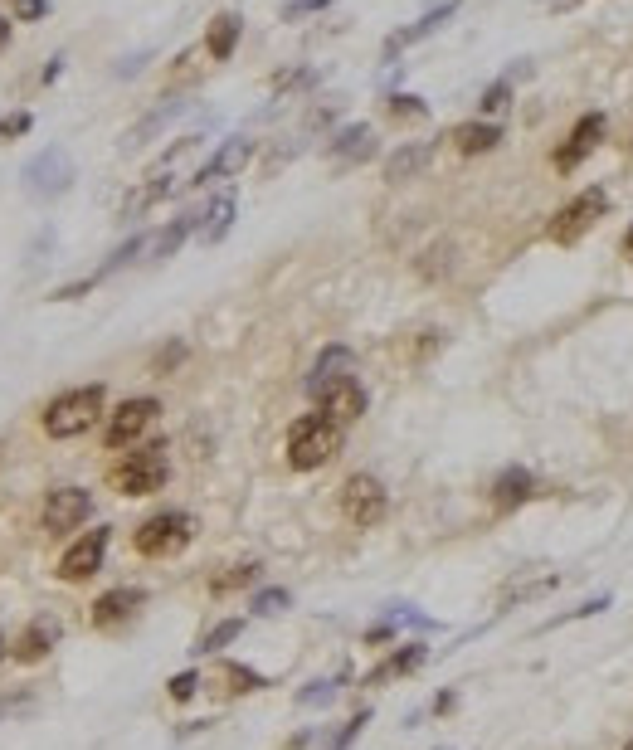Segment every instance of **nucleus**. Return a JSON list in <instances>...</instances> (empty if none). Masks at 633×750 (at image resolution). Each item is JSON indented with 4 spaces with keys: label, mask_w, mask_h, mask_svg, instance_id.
I'll return each mask as SVG.
<instances>
[{
    "label": "nucleus",
    "mask_w": 633,
    "mask_h": 750,
    "mask_svg": "<svg viewBox=\"0 0 633 750\" xmlns=\"http://www.w3.org/2000/svg\"><path fill=\"white\" fill-rule=\"evenodd\" d=\"M220 687L229 692V697H249V692H263V687H268V677L254 673V668H244V663H224Z\"/></svg>",
    "instance_id": "obj_27"
},
{
    "label": "nucleus",
    "mask_w": 633,
    "mask_h": 750,
    "mask_svg": "<svg viewBox=\"0 0 633 750\" xmlns=\"http://www.w3.org/2000/svg\"><path fill=\"white\" fill-rule=\"evenodd\" d=\"M507 103H512V78H497V83H487V88H483V98H478V113L497 117Z\"/></svg>",
    "instance_id": "obj_32"
},
{
    "label": "nucleus",
    "mask_w": 633,
    "mask_h": 750,
    "mask_svg": "<svg viewBox=\"0 0 633 750\" xmlns=\"http://www.w3.org/2000/svg\"><path fill=\"white\" fill-rule=\"evenodd\" d=\"M35 697L30 692H10V697H0V716H15V712H25Z\"/></svg>",
    "instance_id": "obj_43"
},
{
    "label": "nucleus",
    "mask_w": 633,
    "mask_h": 750,
    "mask_svg": "<svg viewBox=\"0 0 633 750\" xmlns=\"http://www.w3.org/2000/svg\"><path fill=\"white\" fill-rule=\"evenodd\" d=\"M166 692H171V702H190L195 692H200V673L195 668H186V673H176L171 682H166Z\"/></svg>",
    "instance_id": "obj_36"
},
{
    "label": "nucleus",
    "mask_w": 633,
    "mask_h": 750,
    "mask_svg": "<svg viewBox=\"0 0 633 750\" xmlns=\"http://www.w3.org/2000/svg\"><path fill=\"white\" fill-rule=\"evenodd\" d=\"M171 478V458H166V444H147V449H132L117 468L108 473V483L122 497H151V492L166 488Z\"/></svg>",
    "instance_id": "obj_3"
},
{
    "label": "nucleus",
    "mask_w": 633,
    "mask_h": 750,
    "mask_svg": "<svg viewBox=\"0 0 633 750\" xmlns=\"http://www.w3.org/2000/svg\"><path fill=\"white\" fill-rule=\"evenodd\" d=\"M171 186H176V181H166V176H151V186H142L132 200H127V205H122V220H137V215H142V210H151L156 200H166V195H171Z\"/></svg>",
    "instance_id": "obj_29"
},
{
    "label": "nucleus",
    "mask_w": 633,
    "mask_h": 750,
    "mask_svg": "<svg viewBox=\"0 0 633 750\" xmlns=\"http://www.w3.org/2000/svg\"><path fill=\"white\" fill-rule=\"evenodd\" d=\"M560 5H580V0H560Z\"/></svg>",
    "instance_id": "obj_50"
},
{
    "label": "nucleus",
    "mask_w": 633,
    "mask_h": 750,
    "mask_svg": "<svg viewBox=\"0 0 633 750\" xmlns=\"http://www.w3.org/2000/svg\"><path fill=\"white\" fill-rule=\"evenodd\" d=\"M137 254H147V234H132L127 244H117V249H112V259L103 263L98 273H93V283H98V278H108V273H117V268H127Z\"/></svg>",
    "instance_id": "obj_30"
},
{
    "label": "nucleus",
    "mask_w": 633,
    "mask_h": 750,
    "mask_svg": "<svg viewBox=\"0 0 633 750\" xmlns=\"http://www.w3.org/2000/svg\"><path fill=\"white\" fill-rule=\"evenodd\" d=\"M336 687H341V677H332V682H312V687H302L298 692V707H327L336 697Z\"/></svg>",
    "instance_id": "obj_35"
},
{
    "label": "nucleus",
    "mask_w": 633,
    "mask_h": 750,
    "mask_svg": "<svg viewBox=\"0 0 633 750\" xmlns=\"http://www.w3.org/2000/svg\"><path fill=\"white\" fill-rule=\"evenodd\" d=\"M108 541H112V531L108 526H93V531H83L74 546L59 556V580H69V585H83L88 575H98L103 570V556H108Z\"/></svg>",
    "instance_id": "obj_9"
},
{
    "label": "nucleus",
    "mask_w": 633,
    "mask_h": 750,
    "mask_svg": "<svg viewBox=\"0 0 633 750\" xmlns=\"http://www.w3.org/2000/svg\"><path fill=\"white\" fill-rule=\"evenodd\" d=\"M5 658H10V638L0 634V663H5Z\"/></svg>",
    "instance_id": "obj_48"
},
{
    "label": "nucleus",
    "mask_w": 633,
    "mask_h": 750,
    "mask_svg": "<svg viewBox=\"0 0 633 750\" xmlns=\"http://www.w3.org/2000/svg\"><path fill=\"white\" fill-rule=\"evenodd\" d=\"M103 414H108V390L103 385H78V390H64L44 405V434L49 439H78Z\"/></svg>",
    "instance_id": "obj_1"
},
{
    "label": "nucleus",
    "mask_w": 633,
    "mask_h": 750,
    "mask_svg": "<svg viewBox=\"0 0 633 750\" xmlns=\"http://www.w3.org/2000/svg\"><path fill=\"white\" fill-rule=\"evenodd\" d=\"M346 444V429L327 419V414H302L298 424L288 429V468H298V473H312V468H327L336 453Z\"/></svg>",
    "instance_id": "obj_2"
},
{
    "label": "nucleus",
    "mask_w": 633,
    "mask_h": 750,
    "mask_svg": "<svg viewBox=\"0 0 633 750\" xmlns=\"http://www.w3.org/2000/svg\"><path fill=\"white\" fill-rule=\"evenodd\" d=\"M327 156H332L336 166H361V161L375 156V132L366 122H351V127H341L332 142H327Z\"/></svg>",
    "instance_id": "obj_16"
},
{
    "label": "nucleus",
    "mask_w": 633,
    "mask_h": 750,
    "mask_svg": "<svg viewBox=\"0 0 633 750\" xmlns=\"http://www.w3.org/2000/svg\"><path fill=\"white\" fill-rule=\"evenodd\" d=\"M624 750H633V741H629V746H624Z\"/></svg>",
    "instance_id": "obj_51"
},
{
    "label": "nucleus",
    "mask_w": 633,
    "mask_h": 750,
    "mask_svg": "<svg viewBox=\"0 0 633 750\" xmlns=\"http://www.w3.org/2000/svg\"><path fill=\"white\" fill-rule=\"evenodd\" d=\"M366 726H371V712H356V716H351V721H346V726H341V731H336V736H332V741H327L322 750H346L351 741H356V736H361V731H366Z\"/></svg>",
    "instance_id": "obj_34"
},
{
    "label": "nucleus",
    "mask_w": 633,
    "mask_h": 750,
    "mask_svg": "<svg viewBox=\"0 0 633 750\" xmlns=\"http://www.w3.org/2000/svg\"><path fill=\"white\" fill-rule=\"evenodd\" d=\"M429 161H434V142H405L400 151L385 156V181H390V186H405V181H414Z\"/></svg>",
    "instance_id": "obj_18"
},
{
    "label": "nucleus",
    "mask_w": 633,
    "mask_h": 750,
    "mask_svg": "<svg viewBox=\"0 0 633 750\" xmlns=\"http://www.w3.org/2000/svg\"><path fill=\"white\" fill-rule=\"evenodd\" d=\"M259 575H263V565H259V561H239V565H229V570H220V575L210 580V590H215V595H234V590L254 585Z\"/></svg>",
    "instance_id": "obj_28"
},
{
    "label": "nucleus",
    "mask_w": 633,
    "mask_h": 750,
    "mask_svg": "<svg viewBox=\"0 0 633 750\" xmlns=\"http://www.w3.org/2000/svg\"><path fill=\"white\" fill-rule=\"evenodd\" d=\"M30 127H35V117H30V113H10V117H0V142H5V137H25Z\"/></svg>",
    "instance_id": "obj_41"
},
{
    "label": "nucleus",
    "mask_w": 633,
    "mask_h": 750,
    "mask_svg": "<svg viewBox=\"0 0 633 750\" xmlns=\"http://www.w3.org/2000/svg\"><path fill=\"white\" fill-rule=\"evenodd\" d=\"M624 254L633 259V225H629V234H624Z\"/></svg>",
    "instance_id": "obj_49"
},
{
    "label": "nucleus",
    "mask_w": 633,
    "mask_h": 750,
    "mask_svg": "<svg viewBox=\"0 0 633 750\" xmlns=\"http://www.w3.org/2000/svg\"><path fill=\"white\" fill-rule=\"evenodd\" d=\"M341 512H346V522L361 526V531L380 526V522H385V512H390L385 483H380V478H371V473H356V478H346V483H341Z\"/></svg>",
    "instance_id": "obj_5"
},
{
    "label": "nucleus",
    "mask_w": 633,
    "mask_h": 750,
    "mask_svg": "<svg viewBox=\"0 0 633 750\" xmlns=\"http://www.w3.org/2000/svg\"><path fill=\"white\" fill-rule=\"evenodd\" d=\"M604 215H609V190H604V186L580 190V195L560 210L556 220H551V239H556V244H575V239H580V234H590Z\"/></svg>",
    "instance_id": "obj_6"
},
{
    "label": "nucleus",
    "mask_w": 633,
    "mask_h": 750,
    "mask_svg": "<svg viewBox=\"0 0 633 750\" xmlns=\"http://www.w3.org/2000/svg\"><path fill=\"white\" fill-rule=\"evenodd\" d=\"M385 638H395V619H380L366 629V643H385Z\"/></svg>",
    "instance_id": "obj_44"
},
{
    "label": "nucleus",
    "mask_w": 633,
    "mask_h": 750,
    "mask_svg": "<svg viewBox=\"0 0 633 750\" xmlns=\"http://www.w3.org/2000/svg\"><path fill=\"white\" fill-rule=\"evenodd\" d=\"M312 83H317V69H293V74L278 78L273 88H278V98H283V93H302V88H312Z\"/></svg>",
    "instance_id": "obj_38"
},
{
    "label": "nucleus",
    "mask_w": 633,
    "mask_h": 750,
    "mask_svg": "<svg viewBox=\"0 0 633 750\" xmlns=\"http://www.w3.org/2000/svg\"><path fill=\"white\" fill-rule=\"evenodd\" d=\"M5 44H10V20L0 15V49H5Z\"/></svg>",
    "instance_id": "obj_47"
},
{
    "label": "nucleus",
    "mask_w": 633,
    "mask_h": 750,
    "mask_svg": "<svg viewBox=\"0 0 633 750\" xmlns=\"http://www.w3.org/2000/svg\"><path fill=\"white\" fill-rule=\"evenodd\" d=\"M54 643H59V619H35L25 634L10 643V658L15 663H39V658H49Z\"/></svg>",
    "instance_id": "obj_20"
},
{
    "label": "nucleus",
    "mask_w": 633,
    "mask_h": 750,
    "mask_svg": "<svg viewBox=\"0 0 633 750\" xmlns=\"http://www.w3.org/2000/svg\"><path fill=\"white\" fill-rule=\"evenodd\" d=\"M151 54H132V59H122V64H117V74L127 78V74H137V69H142V64H147Z\"/></svg>",
    "instance_id": "obj_45"
},
{
    "label": "nucleus",
    "mask_w": 633,
    "mask_h": 750,
    "mask_svg": "<svg viewBox=\"0 0 633 750\" xmlns=\"http://www.w3.org/2000/svg\"><path fill=\"white\" fill-rule=\"evenodd\" d=\"M10 10H15V20H25V25H30V20H44V15L54 10V0H15Z\"/></svg>",
    "instance_id": "obj_40"
},
{
    "label": "nucleus",
    "mask_w": 633,
    "mask_h": 750,
    "mask_svg": "<svg viewBox=\"0 0 633 750\" xmlns=\"http://www.w3.org/2000/svg\"><path fill=\"white\" fill-rule=\"evenodd\" d=\"M288 604H293L288 590H259V595H254V614H283Z\"/></svg>",
    "instance_id": "obj_37"
},
{
    "label": "nucleus",
    "mask_w": 633,
    "mask_h": 750,
    "mask_svg": "<svg viewBox=\"0 0 633 750\" xmlns=\"http://www.w3.org/2000/svg\"><path fill=\"white\" fill-rule=\"evenodd\" d=\"M351 371H356V356H351V346H327V351L317 356L312 375H307V395H312V400H322V395H327L332 385H341Z\"/></svg>",
    "instance_id": "obj_14"
},
{
    "label": "nucleus",
    "mask_w": 633,
    "mask_h": 750,
    "mask_svg": "<svg viewBox=\"0 0 633 750\" xmlns=\"http://www.w3.org/2000/svg\"><path fill=\"white\" fill-rule=\"evenodd\" d=\"M156 414H161V400H151V395H132V400H122V405L108 414L103 444H108V449H132L151 424H156Z\"/></svg>",
    "instance_id": "obj_7"
},
{
    "label": "nucleus",
    "mask_w": 633,
    "mask_h": 750,
    "mask_svg": "<svg viewBox=\"0 0 633 750\" xmlns=\"http://www.w3.org/2000/svg\"><path fill=\"white\" fill-rule=\"evenodd\" d=\"M239 35H244V15L239 10H224L210 20V30H205V49H210V59H234V49H239Z\"/></svg>",
    "instance_id": "obj_21"
},
{
    "label": "nucleus",
    "mask_w": 633,
    "mask_h": 750,
    "mask_svg": "<svg viewBox=\"0 0 633 750\" xmlns=\"http://www.w3.org/2000/svg\"><path fill=\"white\" fill-rule=\"evenodd\" d=\"M497 142H502V127H497V122H487V117L453 127V147L463 151V156H483V151H492Z\"/></svg>",
    "instance_id": "obj_23"
},
{
    "label": "nucleus",
    "mask_w": 633,
    "mask_h": 750,
    "mask_svg": "<svg viewBox=\"0 0 633 750\" xmlns=\"http://www.w3.org/2000/svg\"><path fill=\"white\" fill-rule=\"evenodd\" d=\"M531 497H536V478L526 468H502L497 473V483H492V507L497 512H517Z\"/></svg>",
    "instance_id": "obj_19"
},
{
    "label": "nucleus",
    "mask_w": 633,
    "mask_h": 750,
    "mask_svg": "<svg viewBox=\"0 0 633 750\" xmlns=\"http://www.w3.org/2000/svg\"><path fill=\"white\" fill-rule=\"evenodd\" d=\"M390 117H395V122H419V117H429V103L414 98V93H395V98H390Z\"/></svg>",
    "instance_id": "obj_33"
},
{
    "label": "nucleus",
    "mask_w": 633,
    "mask_h": 750,
    "mask_svg": "<svg viewBox=\"0 0 633 750\" xmlns=\"http://www.w3.org/2000/svg\"><path fill=\"white\" fill-rule=\"evenodd\" d=\"M186 108H190V103H181V98H166V103H161L156 113H147L142 122H137V127H132V132H127V147H142V142H151L156 132H166V127H171L176 117L186 113Z\"/></svg>",
    "instance_id": "obj_26"
},
{
    "label": "nucleus",
    "mask_w": 633,
    "mask_h": 750,
    "mask_svg": "<svg viewBox=\"0 0 633 750\" xmlns=\"http://www.w3.org/2000/svg\"><path fill=\"white\" fill-rule=\"evenodd\" d=\"M59 74H64V59H49V69H44V83H54Z\"/></svg>",
    "instance_id": "obj_46"
},
{
    "label": "nucleus",
    "mask_w": 633,
    "mask_h": 750,
    "mask_svg": "<svg viewBox=\"0 0 633 750\" xmlns=\"http://www.w3.org/2000/svg\"><path fill=\"white\" fill-rule=\"evenodd\" d=\"M332 0H288L283 5V20H302V15H312V10H327Z\"/></svg>",
    "instance_id": "obj_42"
},
{
    "label": "nucleus",
    "mask_w": 633,
    "mask_h": 750,
    "mask_svg": "<svg viewBox=\"0 0 633 750\" xmlns=\"http://www.w3.org/2000/svg\"><path fill=\"white\" fill-rule=\"evenodd\" d=\"M239 634H244V619H224V624H215L210 634L195 643V653H220V648H229Z\"/></svg>",
    "instance_id": "obj_31"
},
{
    "label": "nucleus",
    "mask_w": 633,
    "mask_h": 750,
    "mask_svg": "<svg viewBox=\"0 0 633 750\" xmlns=\"http://www.w3.org/2000/svg\"><path fill=\"white\" fill-rule=\"evenodd\" d=\"M142 604H147V590H137V585H117V590H108V595H98V600H93L88 624H93V629H103V634H112V629L132 624Z\"/></svg>",
    "instance_id": "obj_10"
},
{
    "label": "nucleus",
    "mask_w": 633,
    "mask_h": 750,
    "mask_svg": "<svg viewBox=\"0 0 633 750\" xmlns=\"http://www.w3.org/2000/svg\"><path fill=\"white\" fill-rule=\"evenodd\" d=\"M74 186V156L64 147H44L25 166V190L35 195V200H54V195H64V190Z\"/></svg>",
    "instance_id": "obj_8"
},
{
    "label": "nucleus",
    "mask_w": 633,
    "mask_h": 750,
    "mask_svg": "<svg viewBox=\"0 0 633 750\" xmlns=\"http://www.w3.org/2000/svg\"><path fill=\"white\" fill-rule=\"evenodd\" d=\"M429 663V648L424 643H405V648H395L385 663H375L371 673H366V687H385V682H395V677H410L414 668H424Z\"/></svg>",
    "instance_id": "obj_17"
},
{
    "label": "nucleus",
    "mask_w": 633,
    "mask_h": 750,
    "mask_svg": "<svg viewBox=\"0 0 633 750\" xmlns=\"http://www.w3.org/2000/svg\"><path fill=\"white\" fill-rule=\"evenodd\" d=\"M88 517H93V497L83 488H54L44 497V531H54V536L83 526Z\"/></svg>",
    "instance_id": "obj_11"
},
{
    "label": "nucleus",
    "mask_w": 633,
    "mask_h": 750,
    "mask_svg": "<svg viewBox=\"0 0 633 750\" xmlns=\"http://www.w3.org/2000/svg\"><path fill=\"white\" fill-rule=\"evenodd\" d=\"M599 142H604V113H585L580 122H575V132H570V137L556 147V156H551V161H556V171H575V166H580Z\"/></svg>",
    "instance_id": "obj_13"
},
{
    "label": "nucleus",
    "mask_w": 633,
    "mask_h": 750,
    "mask_svg": "<svg viewBox=\"0 0 633 750\" xmlns=\"http://www.w3.org/2000/svg\"><path fill=\"white\" fill-rule=\"evenodd\" d=\"M458 15V0H444V5H434L429 15H419L410 30H400V35H390V44H385V54H400V49H410V44H419V39H429L444 20H453Z\"/></svg>",
    "instance_id": "obj_22"
},
{
    "label": "nucleus",
    "mask_w": 633,
    "mask_h": 750,
    "mask_svg": "<svg viewBox=\"0 0 633 750\" xmlns=\"http://www.w3.org/2000/svg\"><path fill=\"white\" fill-rule=\"evenodd\" d=\"M190 541H195V517H190V512H156V517H147V522L137 526V536H132L137 556H147V561L181 556Z\"/></svg>",
    "instance_id": "obj_4"
},
{
    "label": "nucleus",
    "mask_w": 633,
    "mask_h": 750,
    "mask_svg": "<svg viewBox=\"0 0 633 750\" xmlns=\"http://www.w3.org/2000/svg\"><path fill=\"white\" fill-rule=\"evenodd\" d=\"M195 229H200V215H181V220H171L166 229H156V234L147 239V259H171Z\"/></svg>",
    "instance_id": "obj_24"
},
{
    "label": "nucleus",
    "mask_w": 633,
    "mask_h": 750,
    "mask_svg": "<svg viewBox=\"0 0 633 750\" xmlns=\"http://www.w3.org/2000/svg\"><path fill=\"white\" fill-rule=\"evenodd\" d=\"M181 361H186V341H171V346H161V351H156V375L176 371Z\"/></svg>",
    "instance_id": "obj_39"
},
{
    "label": "nucleus",
    "mask_w": 633,
    "mask_h": 750,
    "mask_svg": "<svg viewBox=\"0 0 633 750\" xmlns=\"http://www.w3.org/2000/svg\"><path fill=\"white\" fill-rule=\"evenodd\" d=\"M234 225V195H220V200H210L205 210H200V229H195V239L200 244H220L224 234Z\"/></svg>",
    "instance_id": "obj_25"
},
{
    "label": "nucleus",
    "mask_w": 633,
    "mask_h": 750,
    "mask_svg": "<svg viewBox=\"0 0 633 750\" xmlns=\"http://www.w3.org/2000/svg\"><path fill=\"white\" fill-rule=\"evenodd\" d=\"M249 161H254V137H229V142H220V151L190 176L186 186H215L224 176H239Z\"/></svg>",
    "instance_id": "obj_12"
},
{
    "label": "nucleus",
    "mask_w": 633,
    "mask_h": 750,
    "mask_svg": "<svg viewBox=\"0 0 633 750\" xmlns=\"http://www.w3.org/2000/svg\"><path fill=\"white\" fill-rule=\"evenodd\" d=\"M317 410L327 414V419H336L341 429H346V424H356V419L366 414V390H361V380H356V375H346L341 385H332V390L317 400Z\"/></svg>",
    "instance_id": "obj_15"
}]
</instances>
